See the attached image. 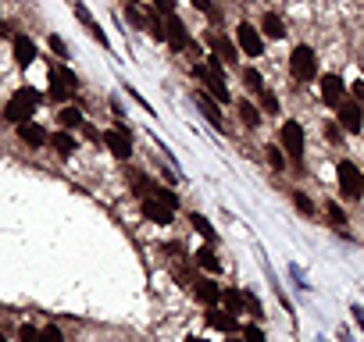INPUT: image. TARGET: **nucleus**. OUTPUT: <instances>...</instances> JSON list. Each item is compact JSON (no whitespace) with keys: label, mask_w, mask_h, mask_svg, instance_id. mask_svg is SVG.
<instances>
[{"label":"nucleus","mask_w":364,"mask_h":342,"mask_svg":"<svg viewBox=\"0 0 364 342\" xmlns=\"http://www.w3.org/2000/svg\"><path fill=\"white\" fill-rule=\"evenodd\" d=\"M36 103H39V93L32 90V86H21V90L4 103V121L8 125H21V121H32L29 114L36 111Z\"/></svg>","instance_id":"f257e3e1"},{"label":"nucleus","mask_w":364,"mask_h":342,"mask_svg":"<svg viewBox=\"0 0 364 342\" xmlns=\"http://www.w3.org/2000/svg\"><path fill=\"white\" fill-rule=\"evenodd\" d=\"M289 72H293V79H300V82H311V79L318 75V54L307 47V43L293 47V54H289Z\"/></svg>","instance_id":"f03ea898"},{"label":"nucleus","mask_w":364,"mask_h":342,"mask_svg":"<svg viewBox=\"0 0 364 342\" xmlns=\"http://www.w3.org/2000/svg\"><path fill=\"white\" fill-rule=\"evenodd\" d=\"M336 179H339V189H343V197H347V200H357L364 192V171L354 161H339Z\"/></svg>","instance_id":"7ed1b4c3"},{"label":"nucleus","mask_w":364,"mask_h":342,"mask_svg":"<svg viewBox=\"0 0 364 342\" xmlns=\"http://www.w3.org/2000/svg\"><path fill=\"white\" fill-rule=\"evenodd\" d=\"M278 143H282V150L289 154V161L300 168V161H304V128L296 121H286L282 132H278Z\"/></svg>","instance_id":"20e7f679"},{"label":"nucleus","mask_w":364,"mask_h":342,"mask_svg":"<svg viewBox=\"0 0 364 342\" xmlns=\"http://www.w3.org/2000/svg\"><path fill=\"white\" fill-rule=\"evenodd\" d=\"M236 47H240L247 57H261V54H265L261 29H253L250 21H240V29H236Z\"/></svg>","instance_id":"39448f33"},{"label":"nucleus","mask_w":364,"mask_h":342,"mask_svg":"<svg viewBox=\"0 0 364 342\" xmlns=\"http://www.w3.org/2000/svg\"><path fill=\"white\" fill-rule=\"evenodd\" d=\"M336 121H339L343 132H361V125H364V107L354 103V100H343V103H339Z\"/></svg>","instance_id":"423d86ee"},{"label":"nucleus","mask_w":364,"mask_h":342,"mask_svg":"<svg viewBox=\"0 0 364 342\" xmlns=\"http://www.w3.org/2000/svg\"><path fill=\"white\" fill-rule=\"evenodd\" d=\"M104 143H107V150H111L115 157H122V161L133 157V136H128V128H107Z\"/></svg>","instance_id":"0eeeda50"},{"label":"nucleus","mask_w":364,"mask_h":342,"mask_svg":"<svg viewBox=\"0 0 364 342\" xmlns=\"http://www.w3.org/2000/svg\"><path fill=\"white\" fill-rule=\"evenodd\" d=\"M193 72H197V79L204 82V93H211V97L218 100V103H229V100H232V93H229L225 79H214V75L207 72V64H197V68H193Z\"/></svg>","instance_id":"6e6552de"},{"label":"nucleus","mask_w":364,"mask_h":342,"mask_svg":"<svg viewBox=\"0 0 364 342\" xmlns=\"http://www.w3.org/2000/svg\"><path fill=\"white\" fill-rule=\"evenodd\" d=\"M164 32H168V43H171L175 50L193 47V39H189V32H186V26H182L179 14H164Z\"/></svg>","instance_id":"1a4fd4ad"},{"label":"nucleus","mask_w":364,"mask_h":342,"mask_svg":"<svg viewBox=\"0 0 364 342\" xmlns=\"http://www.w3.org/2000/svg\"><path fill=\"white\" fill-rule=\"evenodd\" d=\"M193 103H197L200 107V114L214 125V128H225V118H222V103L218 100H211V93H193Z\"/></svg>","instance_id":"9d476101"},{"label":"nucleus","mask_w":364,"mask_h":342,"mask_svg":"<svg viewBox=\"0 0 364 342\" xmlns=\"http://www.w3.org/2000/svg\"><path fill=\"white\" fill-rule=\"evenodd\" d=\"M50 86H54V97H57V100H64L68 93H75V90H79V79H75L68 68H50Z\"/></svg>","instance_id":"9b49d317"},{"label":"nucleus","mask_w":364,"mask_h":342,"mask_svg":"<svg viewBox=\"0 0 364 342\" xmlns=\"http://www.w3.org/2000/svg\"><path fill=\"white\" fill-rule=\"evenodd\" d=\"M18 139L26 143V146H47V143H50L47 128H43L39 121H21V125H18Z\"/></svg>","instance_id":"f8f14e48"},{"label":"nucleus","mask_w":364,"mask_h":342,"mask_svg":"<svg viewBox=\"0 0 364 342\" xmlns=\"http://www.w3.org/2000/svg\"><path fill=\"white\" fill-rule=\"evenodd\" d=\"M321 100L332 103V107H339L343 100H347V86H343L339 75H325V79H321Z\"/></svg>","instance_id":"ddd939ff"},{"label":"nucleus","mask_w":364,"mask_h":342,"mask_svg":"<svg viewBox=\"0 0 364 342\" xmlns=\"http://www.w3.org/2000/svg\"><path fill=\"white\" fill-rule=\"evenodd\" d=\"M204 317H207V325H211V328L229 332V335L236 332V325H240V317H236V314H229L225 307H207V314H204Z\"/></svg>","instance_id":"4468645a"},{"label":"nucleus","mask_w":364,"mask_h":342,"mask_svg":"<svg viewBox=\"0 0 364 342\" xmlns=\"http://www.w3.org/2000/svg\"><path fill=\"white\" fill-rule=\"evenodd\" d=\"M193 292H197V299L204 307H218L222 303V289L211 282V278H197V282H193Z\"/></svg>","instance_id":"2eb2a0df"},{"label":"nucleus","mask_w":364,"mask_h":342,"mask_svg":"<svg viewBox=\"0 0 364 342\" xmlns=\"http://www.w3.org/2000/svg\"><path fill=\"white\" fill-rule=\"evenodd\" d=\"M143 214H146L150 221H157V225H168L171 218H175V210H171L168 203H161L157 197H146L143 200Z\"/></svg>","instance_id":"dca6fc26"},{"label":"nucleus","mask_w":364,"mask_h":342,"mask_svg":"<svg viewBox=\"0 0 364 342\" xmlns=\"http://www.w3.org/2000/svg\"><path fill=\"white\" fill-rule=\"evenodd\" d=\"M207 43H211V54H218L222 61H240V47L229 43L222 32H207Z\"/></svg>","instance_id":"f3484780"},{"label":"nucleus","mask_w":364,"mask_h":342,"mask_svg":"<svg viewBox=\"0 0 364 342\" xmlns=\"http://www.w3.org/2000/svg\"><path fill=\"white\" fill-rule=\"evenodd\" d=\"M15 61L21 64V68H29V64L36 61V43L29 39V36H21V32H15Z\"/></svg>","instance_id":"a211bd4d"},{"label":"nucleus","mask_w":364,"mask_h":342,"mask_svg":"<svg viewBox=\"0 0 364 342\" xmlns=\"http://www.w3.org/2000/svg\"><path fill=\"white\" fill-rule=\"evenodd\" d=\"M75 18L82 21V26H86V32H90V36L100 43V47H107V36H104V29L97 26V18H93L90 11H86V4H82V0H75Z\"/></svg>","instance_id":"6ab92c4d"},{"label":"nucleus","mask_w":364,"mask_h":342,"mask_svg":"<svg viewBox=\"0 0 364 342\" xmlns=\"http://www.w3.org/2000/svg\"><path fill=\"white\" fill-rule=\"evenodd\" d=\"M50 143H54V150H57L61 157H72V154H75V146H79V139L68 132V128H61V132H54V136H50Z\"/></svg>","instance_id":"aec40b11"},{"label":"nucleus","mask_w":364,"mask_h":342,"mask_svg":"<svg viewBox=\"0 0 364 342\" xmlns=\"http://www.w3.org/2000/svg\"><path fill=\"white\" fill-rule=\"evenodd\" d=\"M222 307H225L229 314L240 317V314L247 310V296H243L240 289H222Z\"/></svg>","instance_id":"412c9836"},{"label":"nucleus","mask_w":364,"mask_h":342,"mask_svg":"<svg viewBox=\"0 0 364 342\" xmlns=\"http://www.w3.org/2000/svg\"><path fill=\"white\" fill-rule=\"evenodd\" d=\"M261 32H265L268 39H282V36H286L282 18H278V14H271V11H265V18H261Z\"/></svg>","instance_id":"4be33fe9"},{"label":"nucleus","mask_w":364,"mask_h":342,"mask_svg":"<svg viewBox=\"0 0 364 342\" xmlns=\"http://www.w3.org/2000/svg\"><path fill=\"white\" fill-rule=\"evenodd\" d=\"M57 121H61V128H68V132H72V128H82V111H79V107H61Z\"/></svg>","instance_id":"5701e85b"},{"label":"nucleus","mask_w":364,"mask_h":342,"mask_svg":"<svg viewBox=\"0 0 364 342\" xmlns=\"http://www.w3.org/2000/svg\"><path fill=\"white\" fill-rule=\"evenodd\" d=\"M240 118H243L247 128H257V125H261V111H257L250 100H240Z\"/></svg>","instance_id":"b1692460"},{"label":"nucleus","mask_w":364,"mask_h":342,"mask_svg":"<svg viewBox=\"0 0 364 342\" xmlns=\"http://www.w3.org/2000/svg\"><path fill=\"white\" fill-rule=\"evenodd\" d=\"M133 192H136L140 200H146L150 192H154V179H146L143 171H136V175H133Z\"/></svg>","instance_id":"393cba45"},{"label":"nucleus","mask_w":364,"mask_h":342,"mask_svg":"<svg viewBox=\"0 0 364 342\" xmlns=\"http://www.w3.org/2000/svg\"><path fill=\"white\" fill-rule=\"evenodd\" d=\"M197 264H200L204 271H211V274L222 268V264H218V256H214V250H211V246H204V250L197 253Z\"/></svg>","instance_id":"a878e982"},{"label":"nucleus","mask_w":364,"mask_h":342,"mask_svg":"<svg viewBox=\"0 0 364 342\" xmlns=\"http://www.w3.org/2000/svg\"><path fill=\"white\" fill-rule=\"evenodd\" d=\"M189 225L197 228V232L204 235V239H211V243H214V228H211V221L204 218V214H189Z\"/></svg>","instance_id":"bb28decb"},{"label":"nucleus","mask_w":364,"mask_h":342,"mask_svg":"<svg viewBox=\"0 0 364 342\" xmlns=\"http://www.w3.org/2000/svg\"><path fill=\"white\" fill-rule=\"evenodd\" d=\"M150 197H157L161 203H168L171 210H179V200H175V192H171V189H164V185H157L154 182V192H150Z\"/></svg>","instance_id":"cd10ccee"},{"label":"nucleus","mask_w":364,"mask_h":342,"mask_svg":"<svg viewBox=\"0 0 364 342\" xmlns=\"http://www.w3.org/2000/svg\"><path fill=\"white\" fill-rule=\"evenodd\" d=\"M243 82H247V90H253V93L265 90V79H261V72H257V68H247L243 72Z\"/></svg>","instance_id":"c85d7f7f"},{"label":"nucleus","mask_w":364,"mask_h":342,"mask_svg":"<svg viewBox=\"0 0 364 342\" xmlns=\"http://www.w3.org/2000/svg\"><path fill=\"white\" fill-rule=\"evenodd\" d=\"M257 97H261V111H265V114H278V97H275L271 90H261Z\"/></svg>","instance_id":"c756f323"},{"label":"nucleus","mask_w":364,"mask_h":342,"mask_svg":"<svg viewBox=\"0 0 364 342\" xmlns=\"http://www.w3.org/2000/svg\"><path fill=\"white\" fill-rule=\"evenodd\" d=\"M293 207H296L300 214H307V218L314 214V203H311V197H307V192H293Z\"/></svg>","instance_id":"7c9ffc66"},{"label":"nucleus","mask_w":364,"mask_h":342,"mask_svg":"<svg viewBox=\"0 0 364 342\" xmlns=\"http://www.w3.org/2000/svg\"><path fill=\"white\" fill-rule=\"evenodd\" d=\"M325 214H329V221H332V225H347V214H343L339 203H325Z\"/></svg>","instance_id":"2f4dec72"},{"label":"nucleus","mask_w":364,"mask_h":342,"mask_svg":"<svg viewBox=\"0 0 364 342\" xmlns=\"http://www.w3.org/2000/svg\"><path fill=\"white\" fill-rule=\"evenodd\" d=\"M268 161H271L275 171H282V168H286V157H282V150H278V146H268Z\"/></svg>","instance_id":"473e14b6"},{"label":"nucleus","mask_w":364,"mask_h":342,"mask_svg":"<svg viewBox=\"0 0 364 342\" xmlns=\"http://www.w3.org/2000/svg\"><path fill=\"white\" fill-rule=\"evenodd\" d=\"M243 342H265V332L257 328V325H247L243 328Z\"/></svg>","instance_id":"72a5a7b5"},{"label":"nucleus","mask_w":364,"mask_h":342,"mask_svg":"<svg viewBox=\"0 0 364 342\" xmlns=\"http://www.w3.org/2000/svg\"><path fill=\"white\" fill-rule=\"evenodd\" d=\"M39 342H64V335H61V328L50 325V328H43V332H39Z\"/></svg>","instance_id":"f704fd0d"},{"label":"nucleus","mask_w":364,"mask_h":342,"mask_svg":"<svg viewBox=\"0 0 364 342\" xmlns=\"http://www.w3.org/2000/svg\"><path fill=\"white\" fill-rule=\"evenodd\" d=\"M18 339H21V342H39V332H36L32 325H21V328H18Z\"/></svg>","instance_id":"c9c22d12"},{"label":"nucleus","mask_w":364,"mask_h":342,"mask_svg":"<svg viewBox=\"0 0 364 342\" xmlns=\"http://www.w3.org/2000/svg\"><path fill=\"white\" fill-rule=\"evenodd\" d=\"M50 50H54L57 57H68V47H64V39H61V36H50Z\"/></svg>","instance_id":"e433bc0d"},{"label":"nucleus","mask_w":364,"mask_h":342,"mask_svg":"<svg viewBox=\"0 0 364 342\" xmlns=\"http://www.w3.org/2000/svg\"><path fill=\"white\" fill-rule=\"evenodd\" d=\"M154 8L161 14H175V0H154Z\"/></svg>","instance_id":"4c0bfd02"},{"label":"nucleus","mask_w":364,"mask_h":342,"mask_svg":"<svg viewBox=\"0 0 364 342\" xmlns=\"http://www.w3.org/2000/svg\"><path fill=\"white\" fill-rule=\"evenodd\" d=\"M243 296H247V310H250L253 317H261V303H257V299H253L250 292H243Z\"/></svg>","instance_id":"58836bf2"},{"label":"nucleus","mask_w":364,"mask_h":342,"mask_svg":"<svg viewBox=\"0 0 364 342\" xmlns=\"http://www.w3.org/2000/svg\"><path fill=\"white\" fill-rule=\"evenodd\" d=\"M350 314H354V321H357V328L364 332V307H357V303H354V310H350Z\"/></svg>","instance_id":"ea45409f"},{"label":"nucleus","mask_w":364,"mask_h":342,"mask_svg":"<svg viewBox=\"0 0 364 342\" xmlns=\"http://www.w3.org/2000/svg\"><path fill=\"white\" fill-rule=\"evenodd\" d=\"M354 100L364 107V82H354Z\"/></svg>","instance_id":"a19ab883"},{"label":"nucleus","mask_w":364,"mask_h":342,"mask_svg":"<svg viewBox=\"0 0 364 342\" xmlns=\"http://www.w3.org/2000/svg\"><path fill=\"white\" fill-rule=\"evenodd\" d=\"M193 8L204 11V14H214V11H211V0H193Z\"/></svg>","instance_id":"79ce46f5"},{"label":"nucleus","mask_w":364,"mask_h":342,"mask_svg":"<svg viewBox=\"0 0 364 342\" xmlns=\"http://www.w3.org/2000/svg\"><path fill=\"white\" fill-rule=\"evenodd\" d=\"M339 132H343L339 125H329V139H332V143H339Z\"/></svg>","instance_id":"37998d69"},{"label":"nucleus","mask_w":364,"mask_h":342,"mask_svg":"<svg viewBox=\"0 0 364 342\" xmlns=\"http://www.w3.org/2000/svg\"><path fill=\"white\" fill-rule=\"evenodd\" d=\"M186 342H207V339H197V335H193V339H186Z\"/></svg>","instance_id":"c03bdc74"},{"label":"nucleus","mask_w":364,"mask_h":342,"mask_svg":"<svg viewBox=\"0 0 364 342\" xmlns=\"http://www.w3.org/2000/svg\"><path fill=\"white\" fill-rule=\"evenodd\" d=\"M125 4H136V0H125Z\"/></svg>","instance_id":"a18cd8bd"},{"label":"nucleus","mask_w":364,"mask_h":342,"mask_svg":"<svg viewBox=\"0 0 364 342\" xmlns=\"http://www.w3.org/2000/svg\"><path fill=\"white\" fill-rule=\"evenodd\" d=\"M0 342H8V339H4V335H0Z\"/></svg>","instance_id":"49530a36"},{"label":"nucleus","mask_w":364,"mask_h":342,"mask_svg":"<svg viewBox=\"0 0 364 342\" xmlns=\"http://www.w3.org/2000/svg\"><path fill=\"white\" fill-rule=\"evenodd\" d=\"M229 342H240V339H229Z\"/></svg>","instance_id":"de8ad7c7"}]
</instances>
